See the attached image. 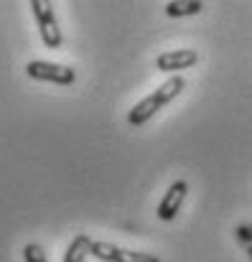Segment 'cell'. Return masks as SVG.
<instances>
[{
  "label": "cell",
  "mask_w": 252,
  "mask_h": 262,
  "mask_svg": "<svg viewBox=\"0 0 252 262\" xmlns=\"http://www.w3.org/2000/svg\"><path fill=\"white\" fill-rule=\"evenodd\" d=\"M247 255H250V260H252V247H247Z\"/></svg>",
  "instance_id": "cell-11"
},
{
  "label": "cell",
  "mask_w": 252,
  "mask_h": 262,
  "mask_svg": "<svg viewBox=\"0 0 252 262\" xmlns=\"http://www.w3.org/2000/svg\"><path fill=\"white\" fill-rule=\"evenodd\" d=\"M199 61V54L194 49H178V51H166L156 59V69L158 72H183V69H191L194 64Z\"/></svg>",
  "instance_id": "cell-5"
},
{
  "label": "cell",
  "mask_w": 252,
  "mask_h": 262,
  "mask_svg": "<svg viewBox=\"0 0 252 262\" xmlns=\"http://www.w3.org/2000/svg\"><path fill=\"white\" fill-rule=\"evenodd\" d=\"M31 10L36 15V23H38V33H41L44 46L46 49H59L61 46V31H59V23H56L54 5L46 3V0H31Z\"/></svg>",
  "instance_id": "cell-2"
},
{
  "label": "cell",
  "mask_w": 252,
  "mask_h": 262,
  "mask_svg": "<svg viewBox=\"0 0 252 262\" xmlns=\"http://www.w3.org/2000/svg\"><path fill=\"white\" fill-rule=\"evenodd\" d=\"M201 8H204L201 0H183V3L171 0V3L166 5V15L168 18H186V15H196V13H201Z\"/></svg>",
  "instance_id": "cell-7"
},
{
  "label": "cell",
  "mask_w": 252,
  "mask_h": 262,
  "mask_svg": "<svg viewBox=\"0 0 252 262\" xmlns=\"http://www.w3.org/2000/svg\"><path fill=\"white\" fill-rule=\"evenodd\" d=\"M235 237H237V242H245V245H250L252 247V227L250 224L237 227V229H235Z\"/></svg>",
  "instance_id": "cell-10"
},
{
  "label": "cell",
  "mask_w": 252,
  "mask_h": 262,
  "mask_svg": "<svg viewBox=\"0 0 252 262\" xmlns=\"http://www.w3.org/2000/svg\"><path fill=\"white\" fill-rule=\"evenodd\" d=\"M117 262H161V260L156 255H151V252H133V250H122L120 247Z\"/></svg>",
  "instance_id": "cell-8"
},
{
  "label": "cell",
  "mask_w": 252,
  "mask_h": 262,
  "mask_svg": "<svg viewBox=\"0 0 252 262\" xmlns=\"http://www.w3.org/2000/svg\"><path fill=\"white\" fill-rule=\"evenodd\" d=\"M186 191H188V183L186 181H173L168 186V191L163 193V199L158 204V211H156L161 222H173L178 216V209H181V204L186 199Z\"/></svg>",
  "instance_id": "cell-4"
},
{
  "label": "cell",
  "mask_w": 252,
  "mask_h": 262,
  "mask_svg": "<svg viewBox=\"0 0 252 262\" xmlns=\"http://www.w3.org/2000/svg\"><path fill=\"white\" fill-rule=\"evenodd\" d=\"M183 87H186V82H183V77L181 74H176V77H171V79H166L161 87L156 89L151 97H145V99H140L130 112H128V122L133 125V127H140V125H145L161 107H166L171 99H176L181 92H183Z\"/></svg>",
  "instance_id": "cell-1"
},
{
  "label": "cell",
  "mask_w": 252,
  "mask_h": 262,
  "mask_svg": "<svg viewBox=\"0 0 252 262\" xmlns=\"http://www.w3.org/2000/svg\"><path fill=\"white\" fill-rule=\"evenodd\" d=\"M26 74H28L31 79L61 84V87H69V84H74V79H77V72H74V69L61 67V64H51V61H28V64H26Z\"/></svg>",
  "instance_id": "cell-3"
},
{
  "label": "cell",
  "mask_w": 252,
  "mask_h": 262,
  "mask_svg": "<svg viewBox=\"0 0 252 262\" xmlns=\"http://www.w3.org/2000/svg\"><path fill=\"white\" fill-rule=\"evenodd\" d=\"M23 260L26 262H49L46 260V252H44L41 245H36V242H28V245L23 247Z\"/></svg>",
  "instance_id": "cell-9"
},
{
  "label": "cell",
  "mask_w": 252,
  "mask_h": 262,
  "mask_svg": "<svg viewBox=\"0 0 252 262\" xmlns=\"http://www.w3.org/2000/svg\"><path fill=\"white\" fill-rule=\"evenodd\" d=\"M89 245H92V237L89 234H77L69 242L67 252H64V262H84V257L89 255Z\"/></svg>",
  "instance_id": "cell-6"
}]
</instances>
